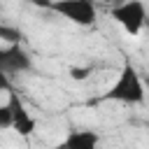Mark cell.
Segmentation results:
<instances>
[{"label": "cell", "mask_w": 149, "mask_h": 149, "mask_svg": "<svg viewBox=\"0 0 149 149\" xmlns=\"http://www.w3.org/2000/svg\"><path fill=\"white\" fill-rule=\"evenodd\" d=\"M30 68H33L30 54L21 44L19 47H5V54H2V72L7 77L19 74V72H28Z\"/></svg>", "instance_id": "5b68a950"}, {"label": "cell", "mask_w": 149, "mask_h": 149, "mask_svg": "<svg viewBox=\"0 0 149 149\" xmlns=\"http://www.w3.org/2000/svg\"><path fill=\"white\" fill-rule=\"evenodd\" d=\"M109 16L128 33V35H140L144 23H147V7L140 0H128V2H119L109 9Z\"/></svg>", "instance_id": "7a4b0ae2"}, {"label": "cell", "mask_w": 149, "mask_h": 149, "mask_svg": "<svg viewBox=\"0 0 149 149\" xmlns=\"http://www.w3.org/2000/svg\"><path fill=\"white\" fill-rule=\"evenodd\" d=\"M49 9L77 26H93L98 19V9L91 0H56L49 5Z\"/></svg>", "instance_id": "3957f363"}, {"label": "cell", "mask_w": 149, "mask_h": 149, "mask_svg": "<svg viewBox=\"0 0 149 149\" xmlns=\"http://www.w3.org/2000/svg\"><path fill=\"white\" fill-rule=\"evenodd\" d=\"M7 105H9V109H12V130H16L21 137H30V135L35 133V128H37V121H35V116L26 109L23 100L19 98V93H16L14 88L9 91Z\"/></svg>", "instance_id": "277c9868"}, {"label": "cell", "mask_w": 149, "mask_h": 149, "mask_svg": "<svg viewBox=\"0 0 149 149\" xmlns=\"http://www.w3.org/2000/svg\"><path fill=\"white\" fill-rule=\"evenodd\" d=\"M0 91H12V84H9V77L0 70Z\"/></svg>", "instance_id": "30bf717a"}, {"label": "cell", "mask_w": 149, "mask_h": 149, "mask_svg": "<svg viewBox=\"0 0 149 149\" xmlns=\"http://www.w3.org/2000/svg\"><path fill=\"white\" fill-rule=\"evenodd\" d=\"M23 37H26V35H23L19 28H12V26L0 23V40L7 42V47H19V44L23 42Z\"/></svg>", "instance_id": "52a82bcc"}, {"label": "cell", "mask_w": 149, "mask_h": 149, "mask_svg": "<svg viewBox=\"0 0 149 149\" xmlns=\"http://www.w3.org/2000/svg\"><path fill=\"white\" fill-rule=\"evenodd\" d=\"M12 128V109L9 105H0V130H9Z\"/></svg>", "instance_id": "ba28073f"}, {"label": "cell", "mask_w": 149, "mask_h": 149, "mask_svg": "<svg viewBox=\"0 0 149 149\" xmlns=\"http://www.w3.org/2000/svg\"><path fill=\"white\" fill-rule=\"evenodd\" d=\"M144 95L147 93H144V86H142L137 70L130 63H123L116 81L107 88L102 100H114V102H123V105H140V102H144Z\"/></svg>", "instance_id": "6da1fadb"}, {"label": "cell", "mask_w": 149, "mask_h": 149, "mask_svg": "<svg viewBox=\"0 0 149 149\" xmlns=\"http://www.w3.org/2000/svg\"><path fill=\"white\" fill-rule=\"evenodd\" d=\"M98 142L100 137L95 130H72L58 149H98Z\"/></svg>", "instance_id": "8992f818"}, {"label": "cell", "mask_w": 149, "mask_h": 149, "mask_svg": "<svg viewBox=\"0 0 149 149\" xmlns=\"http://www.w3.org/2000/svg\"><path fill=\"white\" fill-rule=\"evenodd\" d=\"M88 72H91V68H70V77L72 79H86L88 77Z\"/></svg>", "instance_id": "9c48e42d"}, {"label": "cell", "mask_w": 149, "mask_h": 149, "mask_svg": "<svg viewBox=\"0 0 149 149\" xmlns=\"http://www.w3.org/2000/svg\"><path fill=\"white\" fill-rule=\"evenodd\" d=\"M147 126H149V121H147Z\"/></svg>", "instance_id": "7c38bea8"}, {"label": "cell", "mask_w": 149, "mask_h": 149, "mask_svg": "<svg viewBox=\"0 0 149 149\" xmlns=\"http://www.w3.org/2000/svg\"><path fill=\"white\" fill-rule=\"evenodd\" d=\"M144 26H147V28H149V16H147V23H144Z\"/></svg>", "instance_id": "8fae6325"}]
</instances>
